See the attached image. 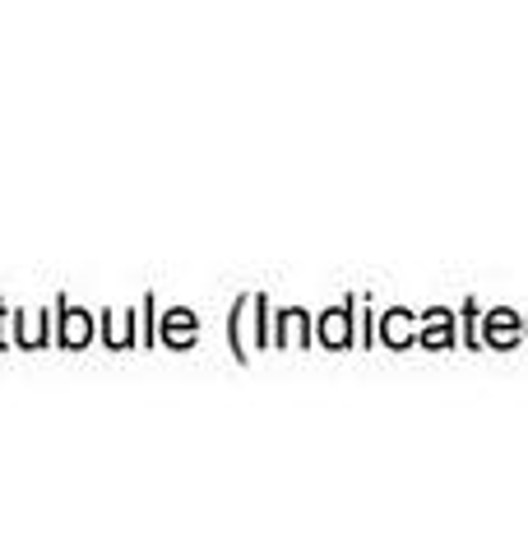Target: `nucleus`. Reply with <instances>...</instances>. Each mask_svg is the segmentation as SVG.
<instances>
[]
</instances>
